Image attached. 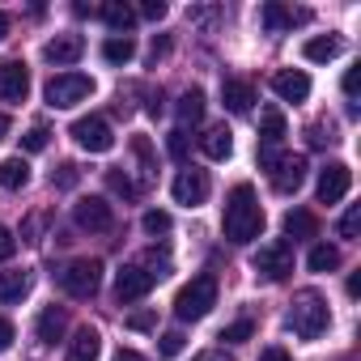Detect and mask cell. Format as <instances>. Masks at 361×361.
<instances>
[{"mask_svg": "<svg viewBox=\"0 0 361 361\" xmlns=\"http://www.w3.org/2000/svg\"><path fill=\"white\" fill-rule=\"evenodd\" d=\"M221 226H226V238L230 243H255L264 234V209H259V196H255L251 183H238L230 192Z\"/></svg>", "mask_w": 361, "mask_h": 361, "instance_id": "6da1fadb", "label": "cell"}, {"mask_svg": "<svg viewBox=\"0 0 361 361\" xmlns=\"http://www.w3.org/2000/svg\"><path fill=\"white\" fill-rule=\"evenodd\" d=\"M285 323H289V331H293L298 340H319V336L331 327V310H327L323 293H314V289H302V293L293 298V306H289Z\"/></svg>", "mask_w": 361, "mask_h": 361, "instance_id": "7a4b0ae2", "label": "cell"}, {"mask_svg": "<svg viewBox=\"0 0 361 361\" xmlns=\"http://www.w3.org/2000/svg\"><path fill=\"white\" fill-rule=\"evenodd\" d=\"M213 306H217V281L213 276H192V285H183L178 298H174V314L183 319V323L204 319Z\"/></svg>", "mask_w": 361, "mask_h": 361, "instance_id": "3957f363", "label": "cell"}, {"mask_svg": "<svg viewBox=\"0 0 361 361\" xmlns=\"http://www.w3.org/2000/svg\"><path fill=\"white\" fill-rule=\"evenodd\" d=\"M90 94H94V77H85V73H56L43 90L47 106H56V111H68V106L85 102Z\"/></svg>", "mask_w": 361, "mask_h": 361, "instance_id": "277c9868", "label": "cell"}, {"mask_svg": "<svg viewBox=\"0 0 361 361\" xmlns=\"http://www.w3.org/2000/svg\"><path fill=\"white\" fill-rule=\"evenodd\" d=\"M56 281H60V289H64L68 298L85 302V298H94L98 285H102V264H98V259H73Z\"/></svg>", "mask_w": 361, "mask_h": 361, "instance_id": "5b68a950", "label": "cell"}, {"mask_svg": "<svg viewBox=\"0 0 361 361\" xmlns=\"http://www.w3.org/2000/svg\"><path fill=\"white\" fill-rule=\"evenodd\" d=\"M153 285H157V272H153V268H145V264H123L119 276H115V298H119V302H140V298H149Z\"/></svg>", "mask_w": 361, "mask_h": 361, "instance_id": "8992f818", "label": "cell"}, {"mask_svg": "<svg viewBox=\"0 0 361 361\" xmlns=\"http://www.w3.org/2000/svg\"><path fill=\"white\" fill-rule=\"evenodd\" d=\"M73 140H77L85 153H106V149L115 145V132H111V123H106L102 115H81V119L73 123Z\"/></svg>", "mask_w": 361, "mask_h": 361, "instance_id": "52a82bcc", "label": "cell"}, {"mask_svg": "<svg viewBox=\"0 0 361 361\" xmlns=\"http://www.w3.org/2000/svg\"><path fill=\"white\" fill-rule=\"evenodd\" d=\"M73 217H77V226L90 230V234H111V230H115V209H111L102 196L77 200V204H73Z\"/></svg>", "mask_w": 361, "mask_h": 361, "instance_id": "ba28073f", "label": "cell"}, {"mask_svg": "<svg viewBox=\"0 0 361 361\" xmlns=\"http://www.w3.org/2000/svg\"><path fill=\"white\" fill-rule=\"evenodd\" d=\"M209 188H213V183H209V174L196 170V166H192V170H178V174H174V183H170L174 200H178V204H188V209L204 204V200H209Z\"/></svg>", "mask_w": 361, "mask_h": 361, "instance_id": "9c48e42d", "label": "cell"}, {"mask_svg": "<svg viewBox=\"0 0 361 361\" xmlns=\"http://www.w3.org/2000/svg\"><path fill=\"white\" fill-rule=\"evenodd\" d=\"M251 264H255V272H264L268 281H285V276L293 272V247H289V243H268V247H259V255H255Z\"/></svg>", "mask_w": 361, "mask_h": 361, "instance_id": "30bf717a", "label": "cell"}, {"mask_svg": "<svg viewBox=\"0 0 361 361\" xmlns=\"http://www.w3.org/2000/svg\"><path fill=\"white\" fill-rule=\"evenodd\" d=\"M353 188V170L344 161H331L319 170V204H340Z\"/></svg>", "mask_w": 361, "mask_h": 361, "instance_id": "8fae6325", "label": "cell"}, {"mask_svg": "<svg viewBox=\"0 0 361 361\" xmlns=\"http://www.w3.org/2000/svg\"><path fill=\"white\" fill-rule=\"evenodd\" d=\"M268 174H272V188H276L281 196H293V192L306 183V157H293V153H289V157H281Z\"/></svg>", "mask_w": 361, "mask_h": 361, "instance_id": "7c38bea8", "label": "cell"}, {"mask_svg": "<svg viewBox=\"0 0 361 361\" xmlns=\"http://www.w3.org/2000/svg\"><path fill=\"white\" fill-rule=\"evenodd\" d=\"M26 94H30V68L22 60L0 64V98L5 102H26Z\"/></svg>", "mask_w": 361, "mask_h": 361, "instance_id": "4fadbf2b", "label": "cell"}, {"mask_svg": "<svg viewBox=\"0 0 361 361\" xmlns=\"http://www.w3.org/2000/svg\"><path fill=\"white\" fill-rule=\"evenodd\" d=\"M272 94L281 102H306L310 98V77L302 68H281V73H272Z\"/></svg>", "mask_w": 361, "mask_h": 361, "instance_id": "5bb4252c", "label": "cell"}, {"mask_svg": "<svg viewBox=\"0 0 361 361\" xmlns=\"http://www.w3.org/2000/svg\"><path fill=\"white\" fill-rule=\"evenodd\" d=\"M310 22V9H285V5H264L259 9V26L281 35V30H293V26H306Z\"/></svg>", "mask_w": 361, "mask_h": 361, "instance_id": "9a60e30c", "label": "cell"}, {"mask_svg": "<svg viewBox=\"0 0 361 361\" xmlns=\"http://www.w3.org/2000/svg\"><path fill=\"white\" fill-rule=\"evenodd\" d=\"M85 51V39L81 35H56L47 47H43V60L47 64H77Z\"/></svg>", "mask_w": 361, "mask_h": 361, "instance_id": "2e32d148", "label": "cell"}, {"mask_svg": "<svg viewBox=\"0 0 361 361\" xmlns=\"http://www.w3.org/2000/svg\"><path fill=\"white\" fill-rule=\"evenodd\" d=\"M200 153H204V157H213V161H226V157L234 153V132H230L226 123L204 128V136H200Z\"/></svg>", "mask_w": 361, "mask_h": 361, "instance_id": "e0dca14e", "label": "cell"}, {"mask_svg": "<svg viewBox=\"0 0 361 361\" xmlns=\"http://www.w3.org/2000/svg\"><path fill=\"white\" fill-rule=\"evenodd\" d=\"M102 357V336L98 327H77V336L68 340V357L64 361H98Z\"/></svg>", "mask_w": 361, "mask_h": 361, "instance_id": "ac0fdd59", "label": "cell"}, {"mask_svg": "<svg viewBox=\"0 0 361 361\" xmlns=\"http://www.w3.org/2000/svg\"><path fill=\"white\" fill-rule=\"evenodd\" d=\"M64 327H68L64 306H43V314H39V323H35V336H39L43 344H56V340H64Z\"/></svg>", "mask_w": 361, "mask_h": 361, "instance_id": "d6986e66", "label": "cell"}, {"mask_svg": "<svg viewBox=\"0 0 361 361\" xmlns=\"http://www.w3.org/2000/svg\"><path fill=\"white\" fill-rule=\"evenodd\" d=\"M344 51V39L340 35H314V39H306V47H302V56L310 60V64H327V60H336Z\"/></svg>", "mask_w": 361, "mask_h": 361, "instance_id": "ffe728a7", "label": "cell"}, {"mask_svg": "<svg viewBox=\"0 0 361 361\" xmlns=\"http://www.w3.org/2000/svg\"><path fill=\"white\" fill-rule=\"evenodd\" d=\"M26 183H30V161L22 153L0 161V188H5V192H22Z\"/></svg>", "mask_w": 361, "mask_h": 361, "instance_id": "44dd1931", "label": "cell"}, {"mask_svg": "<svg viewBox=\"0 0 361 361\" xmlns=\"http://www.w3.org/2000/svg\"><path fill=\"white\" fill-rule=\"evenodd\" d=\"M98 18H102L115 35H128V30H132V22H136V9H132V5H123V0H106V5L98 9Z\"/></svg>", "mask_w": 361, "mask_h": 361, "instance_id": "7402d4cb", "label": "cell"}, {"mask_svg": "<svg viewBox=\"0 0 361 361\" xmlns=\"http://www.w3.org/2000/svg\"><path fill=\"white\" fill-rule=\"evenodd\" d=\"M221 98H226V111L247 115L251 102H255V90H251V81H226V85H221Z\"/></svg>", "mask_w": 361, "mask_h": 361, "instance_id": "603a6c76", "label": "cell"}, {"mask_svg": "<svg viewBox=\"0 0 361 361\" xmlns=\"http://www.w3.org/2000/svg\"><path fill=\"white\" fill-rule=\"evenodd\" d=\"M314 234H319V221H314V213H306V209H293V213H285V238L302 243V238H314Z\"/></svg>", "mask_w": 361, "mask_h": 361, "instance_id": "cb8c5ba5", "label": "cell"}, {"mask_svg": "<svg viewBox=\"0 0 361 361\" xmlns=\"http://www.w3.org/2000/svg\"><path fill=\"white\" fill-rule=\"evenodd\" d=\"M30 272H0V302H22L30 293Z\"/></svg>", "mask_w": 361, "mask_h": 361, "instance_id": "d4e9b609", "label": "cell"}, {"mask_svg": "<svg viewBox=\"0 0 361 361\" xmlns=\"http://www.w3.org/2000/svg\"><path fill=\"white\" fill-rule=\"evenodd\" d=\"M174 111H178V123H183V128L188 123H200L204 119V90H188L183 98H178Z\"/></svg>", "mask_w": 361, "mask_h": 361, "instance_id": "484cf974", "label": "cell"}, {"mask_svg": "<svg viewBox=\"0 0 361 361\" xmlns=\"http://www.w3.org/2000/svg\"><path fill=\"white\" fill-rule=\"evenodd\" d=\"M306 268H310V272H336V268H340V251H336L331 243H314L310 255H306Z\"/></svg>", "mask_w": 361, "mask_h": 361, "instance_id": "4316f807", "label": "cell"}, {"mask_svg": "<svg viewBox=\"0 0 361 361\" xmlns=\"http://www.w3.org/2000/svg\"><path fill=\"white\" fill-rule=\"evenodd\" d=\"M132 56H136V43H132L128 35H111V39L102 43V60H106V64H128Z\"/></svg>", "mask_w": 361, "mask_h": 361, "instance_id": "83f0119b", "label": "cell"}, {"mask_svg": "<svg viewBox=\"0 0 361 361\" xmlns=\"http://www.w3.org/2000/svg\"><path fill=\"white\" fill-rule=\"evenodd\" d=\"M81 183V170L73 166V161H60L56 170H51V188H60V192H73Z\"/></svg>", "mask_w": 361, "mask_h": 361, "instance_id": "f1b7e54d", "label": "cell"}, {"mask_svg": "<svg viewBox=\"0 0 361 361\" xmlns=\"http://www.w3.org/2000/svg\"><path fill=\"white\" fill-rule=\"evenodd\" d=\"M306 145H310V149L336 145V128H331V123H310V128H306Z\"/></svg>", "mask_w": 361, "mask_h": 361, "instance_id": "f546056e", "label": "cell"}, {"mask_svg": "<svg viewBox=\"0 0 361 361\" xmlns=\"http://www.w3.org/2000/svg\"><path fill=\"white\" fill-rule=\"evenodd\" d=\"M140 226H145V234H153V238H157V234H170V226H174V221H170V213L149 209V213L140 217Z\"/></svg>", "mask_w": 361, "mask_h": 361, "instance_id": "4dcf8cb0", "label": "cell"}, {"mask_svg": "<svg viewBox=\"0 0 361 361\" xmlns=\"http://www.w3.org/2000/svg\"><path fill=\"white\" fill-rule=\"evenodd\" d=\"M251 336H255V323H251V319H238V323H230L217 340H226V344H247Z\"/></svg>", "mask_w": 361, "mask_h": 361, "instance_id": "1f68e13d", "label": "cell"}, {"mask_svg": "<svg viewBox=\"0 0 361 361\" xmlns=\"http://www.w3.org/2000/svg\"><path fill=\"white\" fill-rule=\"evenodd\" d=\"M361 230V204H348V213L340 217V238H357Z\"/></svg>", "mask_w": 361, "mask_h": 361, "instance_id": "d6a6232c", "label": "cell"}, {"mask_svg": "<svg viewBox=\"0 0 361 361\" xmlns=\"http://www.w3.org/2000/svg\"><path fill=\"white\" fill-rule=\"evenodd\" d=\"M178 353H183V331H166L157 340V357H178Z\"/></svg>", "mask_w": 361, "mask_h": 361, "instance_id": "836d02e7", "label": "cell"}, {"mask_svg": "<svg viewBox=\"0 0 361 361\" xmlns=\"http://www.w3.org/2000/svg\"><path fill=\"white\" fill-rule=\"evenodd\" d=\"M166 149H170V157L183 161V157H188V149H192V145H188V132H183V128H174V132H170V140H166Z\"/></svg>", "mask_w": 361, "mask_h": 361, "instance_id": "e575fe53", "label": "cell"}, {"mask_svg": "<svg viewBox=\"0 0 361 361\" xmlns=\"http://www.w3.org/2000/svg\"><path fill=\"white\" fill-rule=\"evenodd\" d=\"M106 183H111V192H119L123 200H132V196H136L132 178H128V174H119V170H111V174H106Z\"/></svg>", "mask_w": 361, "mask_h": 361, "instance_id": "d590c367", "label": "cell"}, {"mask_svg": "<svg viewBox=\"0 0 361 361\" xmlns=\"http://www.w3.org/2000/svg\"><path fill=\"white\" fill-rule=\"evenodd\" d=\"M22 149H26V153H43V149H47V128H30V132L22 136Z\"/></svg>", "mask_w": 361, "mask_h": 361, "instance_id": "8d00e7d4", "label": "cell"}, {"mask_svg": "<svg viewBox=\"0 0 361 361\" xmlns=\"http://www.w3.org/2000/svg\"><path fill=\"white\" fill-rule=\"evenodd\" d=\"M13 251H18V238H13V230H5V226H0V264H5V259H13Z\"/></svg>", "mask_w": 361, "mask_h": 361, "instance_id": "74e56055", "label": "cell"}, {"mask_svg": "<svg viewBox=\"0 0 361 361\" xmlns=\"http://www.w3.org/2000/svg\"><path fill=\"white\" fill-rule=\"evenodd\" d=\"M340 85H344V94H348V98H357V90H361V64H357V68H348Z\"/></svg>", "mask_w": 361, "mask_h": 361, "instance_id": "f35d334b", "label": "cell"}, {"mask_svg": "<svg viewBox=\"0 0 361 361\" xmlns=\"http://www.w3.org/2000/svg\"><path fill=\"white\" fill-rule=\"evenodd\" d=\"M140 18L161 22V18H166V5H161V0H145V5H140Z\"/></svg>", "mask_w": 361, "mask_h": 361, "instance_id": "ab89813d", "label": "cell"}, {"mask_svg": "<svg viewBox=\"0 0 361 361\" xmlns=\"http://www.w3.org/2000/svg\"><path fill=\"white\" fill-rule=\"evenodd\" d=\"M128 327H132V331H149V327H153V310H136V314L128 319Z\"/></svg>", "mask_w": 361, "mask_h": 361, "instance_id": "60d3db41", "label": "cell"}, {"mask_svg": "<svg viewBox=\"0 0 361 361\" xmlns=\"http://www.w3.org/2000/svg\"><path fill=\"white\" fill-rule=\"evenodd\" d=\"M13 336H18L13 323H9V319H0V353H9V348H13Z\"/></svg>", "mask_w": 361, "mask_h": 361, "instance_id": "b9f144b4", "label": "cell"}, {"mask_svg": "<svg viewBox=\"0 0 361 361\" xmlns=\"http://www.w3.org/2000/svg\"><path fill=\"white\" fill-rule=\"evenodd\" d=\"M259 361H289V353L272 344V348H264V353H259Z\"/></svg>", "mask_w": 361, "mask_h": 361, "instance_id": "7bdbcfd3", "label": "cell"}, {"mask_svg": "<svg viewBox=\"0 0 361 361\" xmlns=\"http://www.w3.org/2000/svg\"><path fill=\"white\" fill-rule=\"evenodd\" d=\"M111 361H145V357H140V353H136V348H119V353H115V357H111Z\"/></svg>", "mask_w": 361, "mask_h": 361, "instance_id": "ee69618b", "label": "cell"}, {"mask_svg": "<svg viewBox=\"0 0 361 361\" xmlns=\"http://www.w3.org/2000/svg\"><path fill=\"white\" fill-rule=\"evenodd\" d=\"M192 361H234V357H226V353H200V357H192Z\"/></svg>", "mask_w": 361, "mask_h": 361, "instance_id": "f6af8a7d", "label": "cell"}, {"mask_svg": "<svg viewBox=\"0 0 361 361\" xmlns=\"http://www.w3.org/2000/svg\"><path fill=\"white\" fill-rule=\"evenodd\" d=\"M357 293H361V276L353 272V276H348V298H357Z\"/></svg>", "mask_w": 361, "mask_h": 361, "instance_id": "bcb514c9", "label": "cell"}, {"mask_svg": "<svg viewBox=\"0 0 361 361\" xmlns=\"http://www.w3.org/2000/svg\"><path fill=\"white\" fill-rule=\"evenodd\" d=\"M5 35H9V18L0 13V43H5Z\"/></svg>", "mask_w": 361, "mask_h": 361, "instance_id": "7dc6e473", "label": "cell"}, {"mask_svg": "<svg viewBox=\"0 0 361 361\" xmlns=\"http://www.w3.org/2000/svg\"><path fill=\"white\" fill-rule=\"evenodd\" d=\"M9 136V115H0V140Z\"/></svg>", "mask_w": 361, "mask_h": 361, "instance_id": "c3c4849f", "label": "cell"}]
</instances>
